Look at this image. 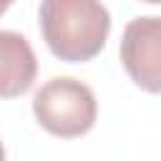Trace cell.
<instances>
[{
  "instance_id": "cell-1",
  "label": "cell",
  "mask_w": 161,
  "mask_h": 161,
  "mask_svg": "<svg viewBox=\"0 0 161 161\" xmlns=\"http://www.w3.org/2000/svg\"><path fill=\"white\" fill-rule=\"evenodd\" d=\"M38 23L48 50L65 63L93 60L111 33V15L101 0H40Z\"/></svg>"
},
{
  "instance_id": "cell-2",
  "label": "cell",
  "mask_w": 161,
  "mask_h": 161,
  "mask_svg": "<svg viewBox=\"0 0 161 161\" xmlns=\"http://www.w3.org/2000/svg\"><path fill=\"white\" fill-rule=\"evenodd\" d=\"M33 116L48 133L60 138H78L93 128L98 103L83 80L55 75L35 91Z\"/></svg>"
},
{
  "instance_id": "cell-3",
  "label": "cell",
  "mask_w": 161,
  "mask_h": 161,
  "mask_svg": "<svg viewBox=\"0 0 161 161\" xmlns=\"http://www.w3.org/2000/svg\"><path fill=\"white\" fill-rule=\"evenodd\" d=\"M118 55H121V63H123L128 78L138 88H143L146 93H158V88H161V70H158L161 20L156 15L133 18L123 28Z\"/></svg>"
},
{
  "instance_id": "cell-4",
  "label": "cell",
  "mask_w": 161,
  "mask_h": 161,
  "mask_svg": "<svg viewBox=\"0 0 161 161\" xmlns=\"http://www.w3.org/2000/svg\"><path fill=\"white\" fill-rule=\"evenodd\" d=\"M38 73L35 53L25 35L0 30V98H18L30 91Z\"/></svg>"
},
{
  "instance_id": "cell-5",
  "label": "cell",
  "mask_w": 161,
  "mask_h": 161,
  "mask_svg": "<svg viewBox=\"0 0 161 161\" xmlns=\"http://www.w3.org/2000/svg\"><path fill=\"white\" fill-rule=\"evenodd\" d=\"M13 3H15V0H0V15H5V10H8Z\"/></svg>"
},
{
  "instance_id": "cell-6",
  "label": "cell",
  "mask_w": 161,
  "mask_h": 161,
  "mask_svg": "<svg viewBox=\"0 0 161 161\" xmlns=\"http://www.w3.org/2000/svg\"><path fill=\"white\" fill-rule=\"evenodd\" d=\"M0 161H5V148H3V141H0Z\"/></svg>"
},
{
  "instance_id": "cell-7",
  "label": "cell",
  "mask_w": 161,
  "mask_h": 161,
  "mask_svg": "<svg viewBox=\"0 0 161 161\" xmlns=\"http://www.w3.org/2000/svg\"><path fill=\"white\" fill-rule=\"evenodd\" d=\"M143 3H148V5H158L161 0H143Z\"/></svg>"
}]
</instances>
